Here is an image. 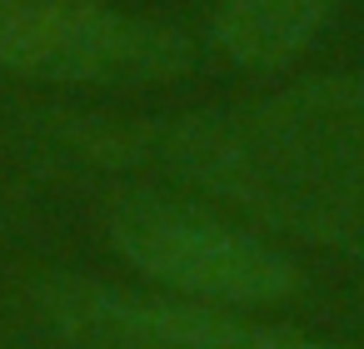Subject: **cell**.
Masks as SVG:
<instances>
[{"label":"cell","instance_id":"cell-1","mask_svg":"<svg viewBox=\"0 0 364 349\" xmlns=\"http://www.w3.org/2000/svg\"><path fill=\"white\" fill-rule=\"evenodd\" d=\"M41 140L105 175H150L250 230L364 259V80L314 75L180 115L41 110Z\"/></svg>","mask_w":364,"mask_h":349},{"label":"cell","instance_id":"cell-2","mask_svg":"<svg viewBox=\"0 0 364 349\" xmlns=\"http://www.w3.org/2000/svg\"><path fill=\"white\" fill-rule=\"evenodd\" d=\"M100 220L115 254L160 294L225 309H269L299 299L304 289V269L279 245L180 190L145 180L115 185Z\"/></svg>","mask_w":364,"mask_h":349},{"label":"cell","instance_id":"cell-5","mask_svg":"<svg viewBox=\"0 0 364 349\" xmlns=\"http://www.w3.org/2000/svg\"><path fill=\"white\" fill-rule=\"evenodd\" d=\"M334 6L339 0H215L210 41L230 65L274 75L314 45Z\"/></svg>","mask_w":364,"mask_h":349},{"label":"cell","instance_id":"cell-3","mask_svg":"<svg viewBox=\"0 0 364 349\" xmlns=\"http://www.w3.org/2000/svg\"><path fill=\"white\" fill-rule=\"evenodd\" d=\"M195 70L185 31L100 0H0V75L60 90H140Z\"/></svg>","mask_w":364,"mask_h":349},{"label":"cell","instance_id":"cell-4","mask_svg":"<svg viewBox=\"0 0 364 349\" xmlns=\"http://www.w3.org/2000/svg\"><path fill=\"white\" fill-rule=\"evenodd\" d=\"M26 304L60 349H349L245 319L225 304L140 294L90 274H36L26 284Z\"/></svg>","mask_w":364,"mask_h":349}]
</instances>
